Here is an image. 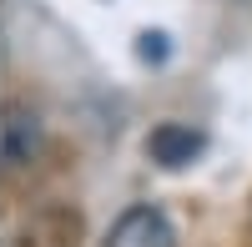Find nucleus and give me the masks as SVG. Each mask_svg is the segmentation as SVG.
Wrapping results in <instances>:
<instances>
[{
  "label": "nucleus",
  "instance_id": "1",
  "mask_svg": "<svg viewBox=\"0 0 252 247\" xmlns=\"http://www.w3.org/2000/svg\"><path fill=\"white\" fill-rule=\"evenodd\" d=\"M106 247H177V232L161 207H126L111 222Z\"/></svg>",
  "mask_w": 252,
  "mask_h": 247
},
{
  "label": "nucleus",
  "instance_id": "3",
  "mask_svg": "<svg viewBox=\"0 0 252 247\" xmlns=\"http://www.w3.org/2000/svg\"><path fill=\"white\" fill-rule=\"evenodd\" d=\"M146 152H152V161H161V167H187V161L202 152V131L166 121V126H157L146 136Z\"/></svg>",
  "mask_w": 252,
  "mask_h": 247
},
{
  "label": "nucleus",
  "instance_id": "2",
  "mask_svg": "<svg viewBox=\"0 0 252 247\" xmlns=\"http://www.w3.org/2000/svg\"><path fill=\"white\" fill-rule=\"evenodd\" d=\"M40 152V116L31 106H10L0 111V167L15 172V167H26V161Z\"/></svg>",
  "mask_w": 252,
  "mask_h": 247
}]
</instances>
